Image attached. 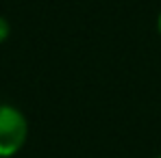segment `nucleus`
I'll return each instance as SVG.
<instances>
[{
  "mask_svg": "<svg viewBox=\"0 0 161 158\" xmlns=\"http://www.w3.org/2000/svg\"><path fill=\"white\" fill-rule=\"evenodd\" d=\"M28 136L26 117L20 108L11 104H0V158L18 154Z\"/></svg>",
  "mask_w": 161,
  "mask_h": 158,
  "instance_id": "f257e3e1",
  "label": "nucleus"
},
{
  "mask_svg": "<svg viewBox=\"0 0 161 158\" xmlns=\"http://www.w3.org/2000/svg\"><path fill=\"white\" fill-rule=\"evenodd\" d=\"M155 158H161V156H155Z\"/></svg>",
  "mask_w": 161,
  "mask_h": 158,
  "instance_id": "20e7f679",
  "label": "nucleus"
},
{
  "mask_svg": "<svg viewBox=\"0 0 161 158\" xmlns=\"http://www.w3.org/2000/svg\"><path fill=\"white\" fill-rule=\"evenodd\" d=\"M157 26H159V33H161V13H159V22H157Z\"/></svg>",
  "mask_w": 161,
  "mask_h": 158,
  "instance_id": "7ed1b4c3",
  "label": "nucleus"
},
{
  "mask_svg": "<svg viewBox=\"0 0 161 158\" xmlns=\"http://www.w3.org/2000/svg\"><path fill=\"white\" fill-rule=\"evenodd\" d=\"M9 30H11V28H9V22H7V20L0 15V43H2V41L9 37Z\"/></svg>",
  "mask_w": 161,
  "mask_h": 158,
  "instance_id": "f03ea898",
  "label": "nucleus"
}]
</instances>
